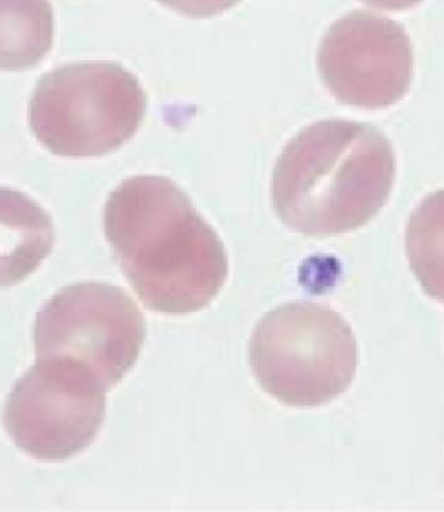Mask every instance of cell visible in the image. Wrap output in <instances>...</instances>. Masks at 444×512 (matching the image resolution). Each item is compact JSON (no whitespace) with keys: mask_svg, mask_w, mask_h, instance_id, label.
Here are the masks:
<instances>
[{"mask_svg":"<svg viewBox=\"0 0 444 512\" xmlns=\"http://www.w3.org/2000/svg\"><path fill=\"white\" fill-rule=\"evenodd\" d=\"M158 2L181 15L194 17V19H207L230 10L241 0H158Z\"/></svg>","mask_w":444,"mask_h":512,"instance_id":"9","label":"cell"},{"mask_svg":"<svg viewBox=\"0 0 444 512\" xmlns=\"http://www.w3.org/2000/svg\"><path fill=\"white\" fill-rule=\"evenodd\" d=\"M104 229L143 305L185 316L211 305L228 279L225 247L176 182L136 176L113 190Z\"/></svg>","mask_w":444,"mask_h":512,"instance_id":"1","label":"cell"},{"mask_svg":"<svg viewBox=\"0 0 444 512\" xmlns=\"http://www.w3.org/2000/svg\"><path fill=\"white\" fill-rule=\"evenodd\" d=\"M364 2L380 10L398 11L416 6L421 0H364Z\"/></svg>","mask_w":444,"mask_h":512,"instance_id":"10","label":"cell"},{"mask_svg":"<svg viewBox=\"0 0 444 512\" xmlns=\"http://www.w3.org/2000/svg\"><path fill=\"white\" fill-rule=\"evenodd\" d=\"M358 342L338 312L289 303L261 319L250 363L265 393L291 407H319L345 394L358 370Z\"/></svg>","mask_w":444,"mask_h":512,"instance_id":"3","label":"cell"},{"mask_svg":"<svg viewBox=\"0 0 444 512\" xmlns=\"http://www.w3.org/2000/svg\"><path fill=\"white\" fill-rule=\"evenodd\" d=\"M147 95L123 65H63L38 81L29 106L34 136L52 154L103 156L136 136L145 119Z\"/></svg>","mask_w":444,"mask_h":512,"instance_id":"4","label":"cell"},{"mask_svg":"<svg viewBox=\"0 0 444 512\" xmlns=\"http://www.w3.org/2000/svg\"><path fill=\"white\" fill-rule=\"evenodd\" d=\"M50 0H0V71L36 67L54 45Z\"/></svg>","mask_w":444,"mask_h":512,"instance_id":"6","label":"cell"},{"mask_svg":"<svg viewBox=\"0 0 444 512\" xmlns=\"http://www.w3.org/2000/svg\"><path fill=\"white\" fill-rule=\"evenodd\" d=\"M383 145L367 125L324 120L287 143L272 179V203L287 227L338 236L374 218L385 202Z\"/></svg>","mask_w":444,"mask_h":512,"instance_id":"2","label":"cell"},{"mask_svg":"<svg viewBox=\"0 0 444 512\" xmlns=\"http://www.w3.org/2000/svg\"><path fill=\"white\" fill-rule=\"evenodd\" d=\"M409 264L422 290L444 305V205L417 211L407 229Z\"/></svg>","mask_w":444,"mask_h":512,"instance_id":"8","label":"cell"},{"mask_svg":"<svg viewBox=\"0 0 444 512\" xmlns=\"http://www.w3.org/2000/svg\"><path fill=\"white\" fill-rule=\"evenodd\" d=\"M396 25L374 13L358 11L330 26L317 64L324 84L339 101L377 106L382 97L381 46Z\"/></svg>","mask_w":444,"mask_h":512,"instance_id":"5","label":"cell"},{"mask_svg":"<svg viewBox=\"0 0 444 512\" xmlns=\"http://www.w3.org/2000/svg\"><path fill=\"white\" fill-rule=\"evenodd\" d=\"M51 240V221L33 199L0 188V258L34 260Z\"/></svg>","mask_w":444,"mask_h":512,"instance_id":"7","label":"cell"}]
</instances>
